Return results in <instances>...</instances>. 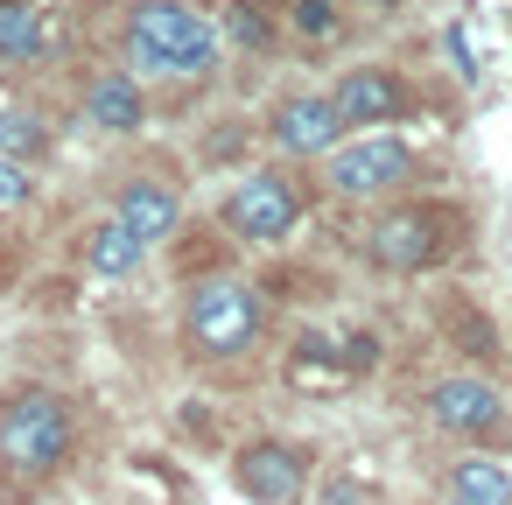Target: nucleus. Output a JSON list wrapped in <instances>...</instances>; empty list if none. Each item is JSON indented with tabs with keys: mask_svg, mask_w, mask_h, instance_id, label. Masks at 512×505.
<instances>
[{
	"mask_svg": "<svg viewBox=\"0 0 512 505\" xmlns=\"http://www.w3.org/2000/svg\"><path fill=\"white\" fill-rule=\"evenodd\" d=\"M365 8H400V0H365Z\"/></svg>",
	"mask_w": 512,
	"mask_h": 505,
	"instance_id": "obj_20",
	"label": "nucleus"
},
{
	"mask_svg": "<svg viewBox=\"0 0 512 505\" xmlns=\"http://www.w3.org/2000/svg\"><path fill=\"white\" fill-rule=\"evenodd\" d=\"M407 169H414V155H407L400 134H365V141H351V148H330V190L351 197V204L400 190Z\"/></svg>",
	"mask_w": 512,
	"mask_h": 505,
	"instance_id": "obj_6",
	"label": "nucleus"
},
{
	"mask_svg": "<svg viewBox=\"0 0 512 505\" xmlns=\"http://www.w3.org/2000/svg\"><path fill=\"white\" fill-rule=\"evenodd\" d=\"M232 484H239L253 505H295V498L309 491V463H302V449H288V442H246V449L232 456Z\"/></svg>",
	"mask_w": 512,
	"mask_h": 505,
	"instance_id": "obj_7",
	"label": "nucleus"
},
{
	"mask_svg": "<svg viewBox=\"0 0 512 505\" xmlns=\"http://www.w3.org/2000/svg\"><path fill=\"white\" fill-rule=\"evenodd\" d=\"M337 141H344L337 99H281V113H274V148L281 155H330Z\"/></svg>",
	"mask_w": 512,
	"mask_h": 505,
	"instance_id": "obj_10",
	"label": "nucleus"
},
{
	"mask_svg": "<svg viewBox=\"0 0 512 505\" xmlns=\"http://www.w3.org/2000/svg\"><path fill=\"white\" fill-rule=\"evenodd\" d=\"M71 407L57 400V393H43V386H22V393H8L0 400V463H8L15 477H50V470H64V456H71Z\"/></svg>",
	"mask_w": 512,
	"mask_h": 505,
	"instance_id": "obj_2",
	"label": "nucleus"
},
{
	"mask_svg": "<svg viewBox=\"0 0 512 505\" xmlns=\"http://www.w3.org/2000/svg\"><path fill=\"white\" fill-rule=\"evenodd\" d=\"M141 253H148V246H141L120 218H106V225L92 232V274H106V281H127V274L141 267Z\"/></svg>",
	"mask_w": 512,
	"mask_h": 505,
	"instance_id": "obj_14",
	"label": "nucleus"
},
{
	"mask_svg": "<svg viewBox=\"0 0 512 505\" xmlns=\"http://www.w3.org/2000/svg\"><path fill=\"white\" fill-rule=\"evenodd\" d=\"M330 99H337L344 127H386V120H400V113H407V85H400L393 71H379V64H358Z\"/></svg>",
	"mask_w": 512,
	"mask_h": 505,
	"instance_id": "obj_9",
	"label": "nucleus"
},
{
	"mask_svg": "<svg viewBox=\"0 0 512 505\" xmlns=\"http://www.w3.org/2000/svg\"><path fill=\"white\" fill-rule=\"evenodd\" d=\"M239 36H246V43H267V22H260L253 8H246V15H239Z\"/></svg>",
	"mask_w": 512,
	"mask_h": 505,
	"instance_id": "obj_19",
	"label": "nucleus"
},
{
	"mask_svg": "<svg viewBox=\"0 0 512 505\" xmlns=\"http://www.w3.org/2000/svg\"><path fill=\"white\" fill-rule=\"evenodd\" d=\"M43 50V8L36 0H0V57L22 64Z\"/></svg>",
	"mask_w": 512,
	"mask_h": 505,
	"instance_id": "obj_15",
	"label": "nucleus"
},
{
	"mask_svg": "<svg viewBox=\"0 0 512 505\" xmlns=\"http://www.w3.org/2000/svg\"><path fill=\"white\" fill-rule=\"evenodd\" d=\"M442 491H449V505H512V470L498 456H463Z\"/></svg>",
	"mask_w": 512,
	"mask_h": 505,
	"instance_id": "obj_13",
	"label": "nucleus"
},
{
	"mask_svg": "<svg viewBox=\"0 0 512 505\" xmlns=\"http://www.w3.org/2000/svg\"><path fill=\"white\" fill-rule=\"evenodd\" d=\"M141 78L134 71H106L99 85H92V99H85V120L92 127H106V134H134L141 127Z\"/></svg>",
	"mask_w": 512,
	"mask_h": 505,
	"instance_id": "obj_12",
	"label": "nucleus"
},
{
	"mask_svg": "<svg viewBox=\"0 0 512 505\" xmlns=\"http://www.w3.org/2000/svg\"><path fill=\"white\" fill-rule=\"evenodd\" d=\"M29 197V169L15 155H0V204H22Z\"/></svg>",
	"mask_w": 512,
	"mask_h": 505,
	"instance_id": "obj_18",
	"label": "nucleus"
},
{
	"mask_svg": "<svg viewBox=\"0 0 512 505\" xmlns=\"http://www.w3.org/2000/svg\"><path fill=\"white\" fill-rule=\"evenodd\" d=\"M428 421H435L442 435L477 442V435H498V428H505V400H498L491 379H442V386L428 393Z\"/></svg>",
	"mask_w": 512,
	"mask_h": 505,
	"instance_id": "obj_8",
	"label": "nucleus"
},
{
	"mask_svg": "<svg viewBox=\"0 0 512 505\" xmlns=\"http://www.w3.org/2000/svg\"><path fill=\"white\" fill-rule=\"evenodd\" d=\"M449 232H456L449 211H435V204H400V211L372 218L365 253H372L386 274H421V267H435V260L449 253Z\"/></svg>",
	"mask_w": 512,
	"mask_h": 505,
	"instance_id": "obj_4",
	"label": "nucleus"
},
{
	"mask_svg": "<svg viewBox=\"0 0 512 505\" xmlns=\"http://www.w3.org/2000/svg\"><path fill=\"white\" fill-rule=\"evenodd\" d=\"M141 246H162L176 225H183V197L169 190V183H155V176H141V183H127L120 190V211H113Z\"/></svg>",
	"mask_w": 512,
	"mask_h": 505,
	"instance_id": "obj_11",
	"label": "nucleus"
},
{
	"mask_svg": "<svg viewBox=\"0 0 512 505\" xmlns=\"http://www.w3.org/2000/svg\"><path fill=\"white\" fill-rule=\"evenodd\" d=\"M218 218H225L239 239L274 246V239H288V232L302 225V190H295V176H281V169H253V176L225 197Z\"/></svg>",
	"mask_w": 512,
	"mask_h": 505,
	"instance_id": "obj_5",
	"label": "nucleus"
},
{
	"mask_svg": "<svg viewBox=\"0 0 512 505\" xmlns=\"http://www.w3.org/2000/svg\"><path fill=\"white\" fill-rule=\"evenodd\" d=\"M127 64L141 78H204L218 64V29L190 0H141L127 15Z\"/></svg>",
	"mask_w": 512,
	"mask_h": 505,
	"instance_id": "obj_1",
	"label": "nucleus"
},
{
	"mask_svg": "<svg viewBox=\"0 0 512 505\" xmlns=\"http://www.w3.org/2000/svg\"><path fill=\"white\" fill-rule=\"evenodd\" d=\"M50 148V134H43V120L29 113V106H8L0 113V155H15V162H36Z\"/></svg>",
	"mask_w": 512,
	"mask_h": 505,
	"instance_id": "obj_16",
	"label": "nucleus"
},
{
	"mask_svg": "<svg viewBox=\"0 0 512 505\" xmlns=\"http://www.w3.org/2000/svg\"><path fill=\"white\" fill-rule=\"evenodd\" d=\"M183 330L204 358H239L253 351L260 337V295L239 281V274H211L190 288V309H183Z\"/></svg>",
	"mask_w": 512,
	"mask_h": 505,
	"instance_id": "obj_3",
	"label": "nucleus"
},
{
	"mask_svg": "<svg viewBox=\"0 0 512 505\" xmlns=\"http://www.w3.org/2000/svg\"><path fill=\"white\" fill-rule=\"evenodd\" d=\"M288 22H295V36L323 43V36L337 29V0H295V8H288Z\"/></svg>",
	"mask_w": 512,
	"mask_h": 505,
	"instance_id": "obj_17",
	"label": "nucleus"
}]
</instances>
